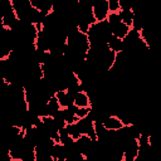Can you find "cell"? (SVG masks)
Wrapping results in <instances>:
<instances>
[{"label": "cell", "instance_id": "obj_2", "mask_svg": "<svg viewBox=\"0 0 161 161\" xmlns=\"http://www.w3.org/2000/svg\"><path fill=\"white\" fill-rule=\"evenodd\" d=\"M103 127L107 130V131H118V130H122L125 127L123 122L121 121V118L117 116V114H109L103 122H102Z\"/></svg>", "mask_w": 161, "mask_h": 161}, {"label": "cell", "instance_id": "obj_3", "mask_svg": "<svg viewBox=\"0 0 161 161\" xmlns=\"http://www.w3.org/2000/svg\"><path fill=\"white\" fill-rule=\"evenodd\" d=\"M73 104H74L77 108H89V107H92V102H91L89 94H88L86 91L78 92V93L74 96Z\"/></svg>", "mask_w": 161, "mask_h": 161}, {"label": "cell", "instance_id": "obj_1", "mask_svg": "<svg viewBox=\"0 0 161 161\" xmlns=\"http://www.w3.org/2000/svg\"><path fill=\"white\" fill-rule=\"evenodd\" d=\"M93 15L96 21H106L109 15V8H108V0H98L93 3L92 5Z\"/></svg>", "mask_w": 161, "mask_h": 161}, {"label": "cell", "instance_id": "obj_6", "mask_svg": "<svg viewBox=\"0 0 161 161\" xmlns=\"http://www.w3.org/2000/svg\"><path fill=\"white\" fill-rule=\"evenodd\" d=\"M108 8H109V13H119L121 10L119 0H108Z\"/></svg>", "mask_w": 161, "mask_h": 161}, {"label": "cell", "instance_id": "obj_4", "mask_svg": "<svg viewBox=\"0 0 161 161\" xmlns=\"http://www.w3.org/2000/svg\"><path fill=\"white\" fill-rule=\"evenodd\" d=\"M107 45H108V48H109L112 52H114L116 54H119V53L125 52V42H123L122 39H118V38L113 36V35H111V36L108 38Z\"/></svg>", "mask_w": 161, "mask_h": 161}, {"label": "cell", "instance_id": "obj_5", "mask_svg": "<svg viewBox=\"0 0 161 161\" xmlns=\"http://www.w3.org/2000/svg\"><path fill=\"white\" fill-rule=\"evenodd\" d=\"M119 16H121V20L130 28H132L133 25V21H135V13H133V9L130 8V9H121L119 10Z\"/></svg>", "mask_w": 161, "mask_h": 161}]
</instances>
